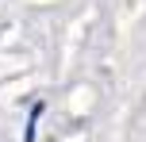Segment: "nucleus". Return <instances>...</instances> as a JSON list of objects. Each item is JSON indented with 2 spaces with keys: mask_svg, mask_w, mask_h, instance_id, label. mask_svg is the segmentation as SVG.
Here are the masks:
<instances>
[{
  "mask_svg": "<svg viewBox=\"0 0 146 142\" xmlns=\"http://www.w3.org/2000/svg\"><path fill=\"white\" fill-rule=\"evenodd\" d=\"M42 100H38V104H31V115H27V127H23V142H35V123L42 119Z\"/></svg>",
  "mask_w": 146,
  "mask_h": 142,
  "instance_id": "1",
  "label": "nucleus"
}]
</instances>
